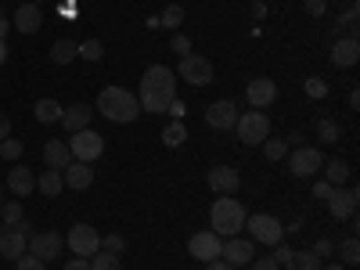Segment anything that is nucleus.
<instances>
[{"mask_svg":"<svg viewBox=\"0 0 360 270\" xmlns=\"http://www.w3.org/2000/svg\"><path fill=\"white\" fill-rule=\"evenodd\" d=\"M176 98V76L166 69V65H152L144 76H141V90H137V101L144 112L152 115H162L169 108V101Z\"/></svg>","mask_w":360,"mask_h":270,"instance_id":"obj_1","label":"nucleus"},{"mask_svg":"<svg viewBox=\"0 0 360 270\" xmlns=\"http://www.w3.org/2000/svg\"><path fill=\"white\" fill-rule=\"evenodd\" d=\"M98 112L105 119H112V123H134L141 112V101L123 86H105L98 94Z\"/></svg>","mask_w":360,"mask_h":270,"instance_id":"obj_2","label":"nucleus"},{"mask_svg":"<svg viewBox=\"0 0 360 270\" xmlns=\"http://www.w3.org/2000/svg\"><path fill=\"white\" fill-rule=\"evenodd\" d=\"M209 224H213V234H220V238H238V231L245 227V205L238 198L220 195L213 202V209H209Z\"/></svg>","mask_w":360,"mask_h":270,"instance_id":"obj_3","label":"nucleus"},{"mask_svg":"<svg viewBox=\"0 0 360 270\" xmlns=\"http://www.w3.org/2000/svg\"><path fill=\"white\" fill-rule=\"evenodd\" d=\"M69 152H72V159H79V162H94V159H101L105 155V137L98 134V130H76L72 137H69Z\"/></svg>","mask_w":360,"mask_h":270,"instance_id":"obj_4","label":"nucleus"},{"mask_svg":"<svg viewBox=\"0 0 360 270\" xmlns=\"http://www.w3.org/2000/svg\"><path fill=\"white\" fill-rule=\"evenodd\" d=\"M245 227H249V234H252V242H259V245H278L281 238H285L281 220L270 217V213H252V217H245Z\"/></svg>","mask_w":360,"mask_h":270,"instance_id":"obj_5","label":"nucleus"},{"mask_svg":"<svg viewBox=\"0 0 360 270\" xmlns=\"http://www.w3.org/2000/svg\"><path fill=\"white\" fill-rule=\"evenodd\" d=\"M234 134L242 144H263L266 134H270V119L263 112H245V115H238V123H234Z\"/></svg>","mask_w":360,"mask_h":270,"instance_id":"obj_6","label":"nucleus"},{"mask_svg":"<svg viewBox=\"0 0 360 270\" xmlns=\"http://www.w3.org/2000/svg\"><path fill=\"white\" fill-rule=\"evenodd\" d=\"M188 252H191L198 263H213V259H220V252H224V238L213 234V231H195L191 242H188Z\"/></svg>","mask_w":360,"mask_h":270,"instance_id":"obj_7","label":"nucleus"},{"mask_svg":"<svg viewBox=\"0 0 360 270\" xmlns=\"http://www.w3.org/2000/svg\"><path fill=\"white\" fill-rule=\"evenodd\" d=\"M176 76L188 79L191 86H209L213 83V65H209L205 58H198V54H184L180 65H176Z\"/></svg>","mask_w":360,"mask_h":270,"instance_id":"obj_8","label":"nucleus"},{"mask_svg":"<svg viewBox=\"0 0 360 270\" xmlns=\"http://www.w3.org/2000/svg\"><path fill=\"white\" fill-rule=\"evenodd\" d=\"M25 252L44 259V263L47 259H58V252H62V234H58V231H37V234H29Z\"/></svg>","mask_w":360,"mask_h":270,"instance_id":"obj_9","label":"nucleus"},{"mask_svg":"<svg viewBox=\"0 0 360 270\" xmlns=\"http://www.w3.org/2000/svg\"><path fill=\"white\" fill-rule=\"evenodd\" d=\"M69 249H72L76 256L90 259V256L101 249V234L90 227V224H72V231H69Z\"/></svg>","mask_w":360,"mask_h":270,"instance_id":"obj_10","label":"nucleus"},{"mask_svg":"<svg viewBox=\"0 0 360 270\" xmlns=\"http://www.w3.org/2000/svg\"><path fill=\"white\" fill-rule=\"evenodd\" d=\"M321 166H324V155L317 152V148L299 144L295 152H288V169H292V176H314Z\"/></svg>","mask_w":360,"mask_h":270,"instance_id":"obj_11","label":"nucleus"},{"mask_svg":"<svg viewBox=\"0 0 360 270\" xmlns=\"http://www.w3.org/2000/svg\"><path fill=\"white\" fill-rule=\"evenodd\" d=\"M328 213L335 220H353L356 217V188H332V195L324 198Z\"/></svg>","mask_w":360,"mask_h":270,"instance_id":"obj_12","label":"nucleus"},{"mask_svg":"<svg viewBox=\"0 0 360 270\" xmlns=\"http://www.w3.org/2000/svg\"><path fill=\"white\" fill-rule=\"evenodd\" d=\"M11 25L18 29L22 37H33L37 29L44 25V11H40V4H33V0H29V4H18V11H15Z\"/></svg>","mask_w":360,"mask_h":270,"instance_id":"obj_13","label":"nucleus"},{"mask_svg":"<svg viewBox=\"0 0 360 270\" xmlns=\"http://www.w3.org/2000/svg\"><path fill=\"white\" fill-rule=\"evenodd\" d=\"M205 123L213 127V130H234V123H238L234 101H213V105L205 108Z\"/></svg>","mask_w":360,"mask_h":270,"instance_id":"obj_14","label":"nucleus"},{"mask_svg":"<svg viewBox=\"0 0 360 270\" xmlns=\"http://www.w3.org/2000/svg\"><path fill=\"white\" fill-rule=\"evenodd\" d=\"M205 180H209V188H213L217 195H231V191H238V184H242V176H238L234 166H213Z\"/></svg>","mask_w":360,"mask_h":270,"instance_id":"obj_15","label":"nucleus"},{"mask_svg":"<svg viewBox=\"0 0 360 270\" xmlns=\"http://www.w3.org/2000/svg\"><path fill=\"white\" fill-rule=\"evenodd\" d=\"M245 98H249V105H252V108H266V105H274V98H278V83H274V79H266V76H259V79H252V83H249Z\"/></svg>","mask_w":360,"mask_h":270,"instance_id":"obj_16","label":"nucleus"},{"mask_svg":"<svg viewBox=\"0 0 360 270\" xmlns=\"http://www.w3.org/2000/svg\"><path fill=\"white\" fill-rule=\"evenodd\" d=\"M62 180H65V188H72V191H86L90 184H94V169H90L86 162H79V159H72L62 169Z\"/></svg>","mask_w":360,"mask_h":270,"instance_id":"obj_17","label":"nucleus"},{"mask_svg":"<svg viewBox=\"0 0 360 270\" xmlns=\"http://www.w3.org/2000/svg\"><path fill=\"white\" fill-rule=\"evenodd\" d=\"M220 259H227L231 266H245L252 263V242H245V238H224V252Z\"/></svg>","mask_w":360,"mask_h":270,"instance_id":"obj_18","label":"nucleus"},{"mask_svg":"<svg viewBox=\"0 0 360 270\" xmlns=\"http://www.w3.org/2000/svg\"><path fill=\"white\" fill-rule=\"evenodd\" d=\"M25 242H29V234L25 231H18V227H4V234H0V256H4V259H22L25 256Z\"/></svg>","mask_w":360,"mask_h":270,"instance_id":"obj_19","label":"nucleus"},{"mask_svg":"<svg viewBox=\"0 0 360 270\" xmlns=\"http://www.w3.org/2000/svg\"><path fill=\"white\" fill-rule=\"evenodd\" d=\"M8 188H11V195H18V202H22L25 195H33V191H37V176H33V169H29V166H11V173H8Z\"/></svg>","mask_w":360,"mask_h":270,"instance_id":"obj_20","label":"nucleus"},{"mask_svg":"<svg viewBox=\"0 0 360 270\" xmlns=\"http://www.w3.org/2000/svg\"><path fill=\"white\" fill-rule=\"evenodd\" d=\"M90 115H94V108H90V105H83V101H76V105L62 108V127H65L69 134H76V130H86V127H90Z\"/></svg>","mask_w":360,"mask_h":270,"instance_id":"obj_21","label":"nucleus"},{"mask_svg":"<svg viewBox=\"0 0 360 270\" xmlns=\"http://www.w3.org/2000/svg\"><path fill=\"white\" fill-rule=\"evenodd\" d=\"M44 162H47V169H65V166L72 162L69 144H65V141H47V144H44Z\"/></svg>","mask_w":360,"mask_h":270,"instance_id":"obj_22","label":"nucleus"},{"mask_svg":"<svg viewBox=\"0 0 360 270\" xmlns=\"http://www.w3.org/2000/svg\"><path fill=\"white\" fill-rule=\"evenodd\" d=\"M356 58H360V44H356V37H346V40H339V44L332 47V62H335L339 69L356 65Z\"/></svg>","mask_w":360,"mask_h":270,"instance_id":"obj_23","label":"nucleus"},{"mask_svg":"<svg viewBox=\"0 0 360 270\" xmlns=\"http://www.w3.org/2000/svg\"><path fill=\"white\" fill-rule=\"evenodd\" d=\"M37 191H40V195H47V198H54V195H62V191H65V180H62V169H44V173L37 176Z\"/></svg>","mask_w":360,"mask_h":270,"instance_id":"obj_24","label":"nucleus"},{"mask_svg":"<svg viewBox=\"0 0 360 270\" xmlns=\"http://www.w3.org/2000/svg\"><path fill=\"white\" fill-rule=\"evenodd\" d=\"M79 58V44L76 40H58V44H51V62L54 65H69V62H76Z\"/></svg>","mask_w":360,"mask_h":270,"instance_id":"obj_25","label":"nucleus"},{"mask_svg":"<svg viewBox=\"0 0 360 270\" xmlns=\"http://www.w3.org/2000/svg\"><path fill=\"white\" fill-rule=\"evenodd\" d=\"M33 115H37V123H62V105L54 98H40L33 105Z\"/></svg>","mask_w":360,"mask_h":270,"instance_id":"obj_26","label":"nucleus"},{"mask_svg":"<svg viewBox=\"0 0 360 270\" xmlns=\"http://www.w3.org/2000/svg\"><path fill=\"white\" fill-rule=\"evenodd\" d=\"M0 217H4V227H8V231L18 227V231L29 234V224H25V213H22V202H4V205H0Z\"/></svg>","mask_w":360,"mask_h":270,"instance_id":"obj_27","label":"nucleus"},{"mask_svg":"<svg viewBox=\"0 0 360 270\" xmlns=\"http://www.w3.org/2000/svg\"><path fill=\"white\" fill-rule=\"evenodd\" d=\"M324 173H328V184H332V188H342L346 180H349V166L342 159H328L324 162Z\"/></svg>","mask_w":360,"mask_h":270,"instance_id":"obj_28","label":"nucleus"},{"mask_svg":"<svg viewBox=\"0 0 360 270\" xmlns=\"http://www.w3.org/2000/svg\"><path fill=\"white\" fill-rule=\"evenodd\" d=\"M263 155H266L270 162L288 159V141H285V137H266V141H263Z\"/></svg>","mask_w":360,"mask_h":270,"instance_id":"obj_29","label":"nucleus"},{"mask_svg":"<svg viewBox=\"0 0 360 270\" xmlns=\"http://www.w3.org/2000/svg\"><path fill=\"white\" fill-rule=\"evenodd\" d=\"M184 141H188V130H184V123H180V119H173V123L162 130V144H166V148H180Z\"/></svg>","mask_w":360,"mask_h":270,"instance_id":"obj_30","label":"nucleus"},{"mask_svg":"<svg viewBox=\"0 0 360 270\" xmlns=\"http://www.w3.org/2000/svg\"><path fill=\"white\" fill-rule=\"evenodd\" d=\"M324 263L314 256V252H292V263H288V270H321Z\"/></svg>","mask_w":360,"mask_h":270,"instance_id":"obj_31","label":"nucleus"},{"mask_svg":"<svg viewBox=\"0 0 360 270\" xmlns=\"http://www.w3.org/2000/svg\"><path fill=\"white\" fill-rule=\"evenodd\" d=\"M90 270H119V256H112V252L98 249L94 256H90Z\"/></svg>","mask_w":360,"mask_h":270,"instance_id":"obj_32","label":"nucleus"},{"mask_svg":"<svg viewBox=\"0 0 360 270\" xmlns=\"http://www.w3.org/2000/svg\"><path fill=\"white\" fill-rule=\"evenodd\" d=\"M339 123H332V119H317V137L324 141V144H335L339 141Z\"/></svg>","mask_w":360,"mask_h":270,"instance_id":"obj_33","label":"nucleus"},{"mask_svg":"<svg viewBox=\"0 0 360 270\" xmlns=\"http://www.w3.org/2000/svg\"><path fill=\"white\" fill-rule=\"evenodd\" d=\"M0 159L18 162V159H22V141H18V137H4V141H0Z\"/></svg>","mask_w":360,"mask_h":270,"instance_id":"obj_34","label":"nucleus"},{"mask_svg":"<svg viewBox=\"0 0 360 270\" xmlns=\"http://www.w3.org/2000/svg\"><path fill=\"white\" fill-rule=\"evenodd\" d=\"M101 54H105L101 40H83L79 44V58H83V62H101Z\"/></svg>","mask_w":360,"mask_h":270,"instance_id":"obj_35","label":"nucleus"},{"mask_svg":"<svg viewBox=\"0 0 360 270\" xmlns=\"http://www.w3.org/2000/svg\"><path fill=\"white\" fill-rule=\"evenodd\" d=\"M180 22H184V8L180 4H169L162 11V18H159V25H166V29H180Z\"/></svg>","mask_w":360,"mask_h":270,"instance_id":"obj_36","label":"nucleus"},{"mask_svg":"<svg viewBox=\"0 0 360 270\" xmlns=\"http://www.w3.org/2000/svg\"><path fill=\"white\" fill-rule=\"evenodd\" d=\"M339 256H342V263H360V245H356V238H346V242L339 245Z\"/></svg>","mask_w":360,"mask_h":270,"instance_id":"obj_37","label":"nucleus"},{"mask_svg":"<svg viewBox=\"0 0 360 270\" xmlns=\"http://www.w3.org/2000/svg\"><path fill=\"white\" fill-rule=\"evenodd\" d=\"M101 249L112 252V256H119V252L127 249V238H123V234H105V238H101Z\"/></svg>","mask_w":360,"mask_h":270,"instance_id":"obj_38","label":"nucleus"},{"mask_svg":"<svg viewBox=\"0 0 360 270\" xmlns=\"http://www.w3.org/2000/svg\"><path fill=\"white\" fill-rule=\"evenodd\" d=\"M307 94H310L314 101L328 98V83H324V79H317V76H314V79H307Z\"/></svg>","mask_w":360,"mask_h":270,"instance_id":"obj_39","label":"nucleus"},{"mask_svg":"<svg viewBox=\"0 0 360 270\" xmlns=\"http://www.w3.org/2000/svg\"><path fill=\"white\" fill-rule=\"evenodd\" d=\"M15 266H18V270H47V263H44V259L29 256V252H25L22 259H15Z\"/></svg>","mask_w":360,"mask_h":270,"instance_id":"obj_40","label":"nucleus"},{"mask_svg":"<svg viewBox=\"0 0 360 270\" xmlns=\"http://www.w3.org/2000/svg\"><path fill=\"white\" fill-rule=\"evenodd\" d=\"M169 51L184 58V54H191V40H188V37H173V40H169Z\"/></svg>","mask_w":360,"mask_h":270,"instance_id":"obj_41","label":"nucleus"},{"mask_svg":"<svg viewBox=\"0 0 360 270\" xmlns=\"http://www.w3.org/2000/svg\"><path fill=\"white\" fill-rule=\"evenodd\" d=\"M303 8H307V15L321 18V15H324V8H328V0H303Z\"/></svg>","mask_w":360,"mask_h":270,"instance_id":"obj_42","label":"nucleus"},{"mask_svg":"<svg viewBox=\"0 0 360 270\" xmlns=\"http://www.w3.org/2000/svg\"><path fill=\"white\" fill-rule=\"evenodd\" d=\"M270 256H274V263H278V266H281V263H285V266L292 263V249H285L281 242H278V249H274V252H270Z\"/></svg>","mask_w":360,"mask_h":270,"instance_id":"obj_43","label":"nucleus"},{"mask_svg":"<svg viewBox=\"0 0 360 270\" xmlns=\"http://www.w3.org/2000/svg\"><path fill=\"white\" fill-rule=\"evenodd\" d=\"M252 270H281V266L274 263V256H259V259H252Z\"/></svg>","mask_w":360,"mask_h":270,"instance_id":"obj_44","label":"nucleus"},{"mask_svg":"<svg viewBox=\"0 0 360 270\" xmlns=\"http://www.w3.org/2000/svg\"><path fill=\"white\" fill-rule=\"evenodd\" d=\"M332 249H335V245L328 242V238H321V242L314 245V256H317V259H324V256H332Z\"/></svg>","mask_w":360,"mask_h":270,"instance_id":"obj_45","label":"nucleus"},{"mask_svg":"<svg viewBox=\"0 0 360 270\" xmlns=\"http://www.w3.org/2000/svg\"><path fill=\"white\" fill-rule=\"evenodd\" d=\"M166 112H169V115H173V119H180V115H184V112H188V105H184V101H180V98H173V101H169V108H166Z\"/></svg>","mask_w":360,"mask_h":270,"instance_id":"obj_46","label":"nucleus"},{"mask_svg":"<svg viewBox=\"0 0 360 270\" xmlns=\"http://www.w3.org/2000/svg\"><path fill=\"white\" fill-rule=\"evenodd\" d=\"M332 195V184H328V180H317L314 184V198H328Z\"/></svg>","mask_w":360,"mask_h":270,"instance_id":"obj_47","label":"nucleus"},{"mask_svg":"<svg viewBox=\"0 0 360 270\" xmlns=\"http://www.w3.org/2000/svg\"><path fill=\"white\" fill-rule=\"evenodd\" d=\"M65 270H90V259L76 256V259H69V263H65Z\"/></svg>","mask_w":360,"mask_h":270,"instance_id":"obj_48","label":"nucleus"},{"mask_svg":"<svg viewBox=\"0 0 360 270\" xmlns=\"http://www.w3.org/2000/svg\"><path fill=\"white\" fill-rule=\"evenodd\" d=\"M4 137H11V119L0 112V141H4Z\"/></svg>","mask_w":360,"mask_h":270,"instance_id":"obj_49","label":"nucleus"},{"mask_svg":"<svg viewBox=\"0 0 360 270\" xmlns=\"http://www.w3.org/2000/svg\"><path fill=\"white\" fill-rule=\"evenodd\" d=\"M205 270H234L227 259H213V263H205Z\"/></svg>","mask_w":360,"mask_h":270,"instance_id":"obj_50","label":"nucleus"},{"mask_svg":"<svg viewBox=\"0 0 360 270\" xmlns=\"http://www.w3.org/2000/svg\"><path fill=\"white\" fill-rule=\"evenodd\" d=\"M266 15V4H259V0H256V4H252V18H263Z\"/></svg>","mask_w":360,"mask_h":270,"instance_id":"obj_51","label":"nucleus"},{"mask_svg":"<svg viewBox=\"0 0 360 270\" xmlns=\"http://www.w3.org/2000/svg\"><path fill=\"white\" fill-rule=\"evenodd\" d=\"M8 62V44H4V37H0V65Z\"/></svg>","mask_w":360,"mask_h":270,"instance_id":"obj_52","label":"nucleus"},{"mask_svg":"<svg viewBox=\"0 0 360 270\" xmlns=\"http://www.w3.org/2000/svg\"><path fill=\"white\" fill-rule=\"evenodd\" d=\"M8 29H11V22H8L4 15H0V37H4V33H8Z\"/></svg>","mask_w":360,"mask_h":270,"instance_id":"obj_53","label":"nucleus"},{"mask_svg":"<svg viewBox=\"0 0 360 270\" xmlns=\"http://www.w3.org/2000/svg\"><path fill=\"white\" fill-rule=\"evenodd\" d=\"M321 270H342L339 263H328V266H321Z\"/></svg>","mask_w":360,"mask_h":270,"instance_id":"obj_54","label":"nucleus"},{"mask_svg":"<svg viewBox=\"0 0 360 270\" xmlns=\"http://www.w3.org/2000/svg\"><path fill=\"white\" fill-rule=\"evenodd\" d=\"M0 205H4V188H0Z\"/></svg>","mask_w":360,"mask_h":270,"instance_id":"obj_55","label":"nucleus"},{"mask_svg":"<svg viewBox=\"0 0 360 270\" xmlns=\"http://www.w3.org/2000/svg\"><path fill=\"white\" fill-rule=\"evenodd\" d=\"M0 234H4V224H0Z\"/></svg>","mask_w":360,"mask_h":270,"instance_id":"obj_56","label":"nucleus"},{"mask_svg":"<svg viewBox=\"0 0 360 270\" xmlns=\"http://www.w3.org/2000/svg\"><path fill=\"white\" fill-rule=\"evenodd\" d=\"M0 15H4V8H0Z\"/></svg>","mask_w":360,"mask_h":270,"instance_id":"obj_57","label":"nucleus"}]
</instances>
